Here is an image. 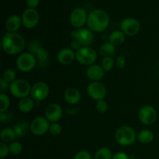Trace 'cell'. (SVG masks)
<instances>
[{
    "label": "cell",
    "instance_id": "6da1fadb",
    "mask_svg": "<svg viewBox=\"0 0 159 159\" xmlns=\"http://www.w3.org/2000/svg\"><path fill=\"white\" fill-rule=\"evenodd\" d=\"M26 41L23 37L17 33L7 32L2 37V48L9 55L17 54L25 48Z\"/></svg>",
    "mask_w": 159,
    "mask_h": 159
},
{
    "label": "cell",
    "instance_id": "7a4b0ae2",
    "mask_svg": "<svg viewBox=\"0 0 159 159\" xmlns=\"http://www.w3.org/2000/svg\"><path fill=\"white\" fill-rule=\"evenodd\" d=\"M110 24V16L105 10L95 9L89 12L87 26L93 32L100 33L105 30Z\"/></svg>",
    "mask_w": 159,
    "mask_h": 159
},
{
    "label": "cell",
    "instance_id": "3957f363",
    "mask_svg": "<svg viewBox=\"0 0 159 159\" xmlns=\"http://www.w3.org/2000/svg\"><path fill=\"white\" fill-rule=\"evenodd\" d=\"M115 140L122 146H130L137 138L135 130L129 126H122L115 132Z\"/></svg>",
    "mask_w": 159,
    "mask_h": 159
},
{
    "label": "cell",
    "instance_id": "277c9868",
    "mask_svg": "<svg viewBox=\"0 0 159 159\" xmlns=\"http://www.w3.org/2000/svg\"><path fill=\"white\" fill-rule=\"evenodd\" d=\"M31 87L29 82L25 79H16L10 84L9 91L14 97L23 99L30 95Z\"/></svg>",
    "mask_w": 159,
    "mask_h": 159
},
{
    "label": "cell",
    "instance_id": "5b68a950",
    "mask_svg": "<svg viewBox=\"0 0 159 159\" xmlns=\"http://www.w3.org/2000/svg\"><path fill=\"white\" fill-rule=\"evenodd\" d=\"M37 57L30 52H25L18 56L16 61L17 68L23 72L30 71L37 65Z\"/></svg>",
    "mask_w": 159,
    "mask_h": 159
},
{
    "label": "cell",
    "instance_id": "8992f818",
    "mask_svg": "<svg viewBox=\"0 0 159 159\" xmlns=\"http://www.w3.org/2000/svg\"><path fill=\"white\" fill-rule=\"evenodd\" d=\"M75 54L79 63L88 66L93 65L97 59V53L91 47H82L75 51Z\"/></svg>",
    "mask_w": 159,
    "mask_h": 159
},
{
    "label": "cell",
    "instance_id": "52a82bcc",
    "mask_svg": "<svg viewBox=\"0 0 159 159\" xmlns=\"http://www.w3.org/2000/svg\"><path fill=\"white\" fill-rule=\"evenodd\" d=\"M71 36L73 39L78 40L82 47H90L94 40L93 32L89 28H80L72 30Z\"/></svg>",
    "mask_w": 159,
    "mask_h": 159
},
{
    "label": "cell",
    "instance_id": "ba28073f",
    "mask_svg": "<svg viewBox=\"0 0 159 159\" xmlns=\"http://www.w3.org/2000/svg\"><path fill=\"white\" fill-rule=\"evenodd\" d=\"M50 93L49 86L43 82H36L31 87L30 96L34 100L40 102L48 98Z\"/></svg>",
    "mask_w": 159,
    "mask_h": 159
},
{
    "label": "cell",
    "instance_id": "9c48e42d",
    "mask_svg": "<svg viewBox=\"0 0 159 159\" xmlns=\"http://www.w3.org/2000/svg\"><path fill=\"white\" fill-rule=\"evenodd\" d=\"M87 16L86 11L83 8H76L71 12L70 16V23L71 26L75 29L82 28L87 23Z\"/></svg>",
    "mask_w": 159,
    "mask_h": 159
},
{
    "label": "cell",
    "instance_id": "30bf717a",
    "mask_svg": "<svg viewBox=\"0 0 159 159\" xmlns=\"http://www.w3.org/2000/svg\"><path fill=\"white\" fill-rule=\"evenodd\" d=\"M138 117L144 125H152L157 119V111L152 106L145 105L139 110Z\"/></svg>",
    "mask_w": 159,
    "mask_h": 159
},
{
    "label": "cell",
    "instance_id": "8fae6325",
    "mask_svg": "<svg viewBox=\"0 0 159 159\" xmlns=\"http://www.w3.org/2000/svg\"><path fill=\"white\" fill-rule=\"evenodd\" d=\"M141 29V25L139 21L135 18L129 17L126 18L121 22L120 30L125 35L127 36H135Z\"/></svg>",
    "mask_w": 159,
    "mask_h": 159
},
{
    "label": "cell",
    "instance_id": "7c38bea8",
    "mask_svg": "<svg viewBox=\"0 0 159 159\" xmlns=\"http://www.w3.org/2000/svg\"><path fill=\"white\" fill-rule=\"evenodd\" d=\"M87 93L93 99L96 101L104 99L107 96L106 86L100 82H92L87 86Z\"/></svg>",
    "mask_w": 159,
    "mask_h": 159
},
{
    "label": "cell",
    "instance_id": "4fadbf2b",
    "mask_svg": "<svg viewBox=\"0 0 159 159\" xmlns=\"http://www.w3.org/2000/svg\"><path fill=\"white\" fill-rule=\"evenodd\" d=\"M50 125V122L47 118L39 116L31 122L30 130L36 136H41L49 130Z\"/></svg>",
    "mask_w": 159,
    "mask_h": 159
},
{
    "label": "cell",
    "instance_id": "5bb4252c",
    "mask_svg": "<svg viewBox=\"0 0 159 159\" xmlns=\"http://www.w3.org/2000/svg\"><path fill=\"white\" fill-rule=\"evenodd\" d=\"M21 18L23 26L27 29H32L38 24L40 16L35 9L28 8L23 12Z\"/></svg>",
    "mask_w": 159,
    "mask_h": 159
},
{
    "label": "cell",
    "instance_id": "9a60e30c",
    "mask_svg": "<svg viewBox=\"0 0 159 159\" xmlns=\"http://www.w3.org/2000/svg\"><path fill=\"white\" fill-rule=\"evenodd\" d=\"M63 110L61 107L57 103H51L47 107L45 116L51 123H57L62 117Z\"/></svg>",
    "mask_w": 159,
    "mask_h": 159
},
{
    "label": "cell",
    "instance_id": "2e32d148",
    "mask_svg": "<svg viewBox=\"0 0 159 159\" xmlns=\"http://www.w3.org/2000/svg\"><path fill=\"white\" fill-rule=\"evenodd\" d=\"M85 73H86L87 78L90 79L92 82H99L104 78L106 71H104L101 65L93 64L88 66Z\"/></svg>",
    "mask_w": 159,
    "mask_h": 159
},
{
    "label": "cell",
    "instance_id": "e0dca14e",
    "mask_svg": "<svg viewBox=\"0 0 159 159\" xmlns=\"http://www.w3.org/2000/svg\"><path fill=\"white\" fill-rule=\"evenodd\" d=\"M75 58V51L71 48H63L57 54V61H58L59 63L64 65H70L74 61Z\"/></svg>",
    "mask_w": 159,
    "mask_h": 159
},
{
    "label": "cell",
    "instance_id": "ac0fdd59",
    "mask_svg": "<svg viewBox=\"0 0 159 159\" xmlns=\"http://www.w3.org/2000/svg\"><path fill=\"white\" fill-rule=\"evenodd\" d=\"M65 100L71 105L78 104L81 100V93L79 89L74 87H69L64 93Z\"/></svg>",
    "mask_w": 159,
    "mask_h": 159
},
{
    "label": "cell",
    "instance_id": "d6986e66",
    "mask_svg": "<svg viewBox=\"0 0 159 159\" xmlns=\"http://www.w3.org/2000/svg\"><path fill=\"white\" fill-rule=\"evenodd\" d=\"M23 24L22 18L17 15H12L7 19L6 22V29L8 32L16 33Z\"/></svg>",
    "mask_w": 159,
    "mask_h": 159
},
{
    "label": "cell",
    "instance_id": "ffe728a7",
    "mask_svg": "<svg viewBox=\"0 0 159 159\" xmlns=\"http://www.w3.org/2000/svg\"><path fill=\"white\" fill-rule=\"evenodd\" d=\"M34 107V102L32 98L26 97L20 99L18 103V108L22 113H28L33 110Z\"/></svg>",
    "mask_w": 159,
    "mask_h": 159
},
{
    "label": "cell",
    "instance_id": "44dd1931",
    "mask_svg": "<svg viewBox=\"0 0 159 159\" xmlns=\"http://www.w3.org/2000/svg\"><path fill=\"white\" fill-rule=\"evenodd\" d=\"M125 34L121 30H115L110 34L109 37V41L114 46H120L125 41Z\"/></svg>",
    "mask_w": 159,
    "mask_h": 159
},
{
    "label": "cell",
    "instance_id": "7402d4cb",
    "mask_svg": "<svg viewBox=\"0 0 159 159\" xmlns=\"http://www.w3.org/2000/svg\"><path fill=\"white\" fill-rule=\"evenodd\" d=\"M13 130L16 138H22L27 134L29 130H30V125L26 121H20L14 126Z\"/></svg>",
    "mask_w": 159,
    "mask_h": 159
},
{
    "label": "cell",
    "instance_id": "603a6c76",
    "mask_svg": "<svg viewBox=\"0 0 159 159\" xmlns=\"http://www.w3.org/2000/svg\"><path fill=\"white\" fill-rule=\"evenodd\" d=\"M16 138L15 131L12 128L10 127H6L2 129L0 133V138L1 141L5 143H11L14 141V140Z\"/></svg>",
    "mask_w": 159,
    "mask_h": 159
},
{
    "label": "cell",
    "instance_id": "cb8c5ba5",
    "mask_svg": "<svg viewBox=\"0 0 159 159\" xmlns=\"http://www.w3.org/2000/svg\"><path fill=\"white\" fill-rule=\"evenodd\" d=\"M137 138L142 144H150L154 140V134L150 130L144 129L138 133V134L137 135Z\"/></svg>",
    "mask_w": 159,
    "mask_h": 159
},
{
    "label": "cell",
    "instance_id": "d4e9b609",
    "mask_svg": "<svg viewBox=\"0 0 159 159\" xmlns=\"http://www.w3.org/2000/svg\"><path fill=\"white\" fill-rule=\"evenodd\" d=\"M116 53V46L112 44L110 41L104 42L100 48V54L103 57H111Z\"/></svg>",
    "mask_w": 159,
    "mask_h": 159
},
{
    "label": "cell",
    "instance_id": "484cf974",
    "mask_svg": "<svg viewBox=\"0 0 159 159\" xmlns=\"http://www.w3.org/2000/svg\"><path fill=\"white\" fill-rule=\"evenodd\" d=\"M111 150L107 147L99 148L95 154V159H113Z\"/></svg>",
    "mask_w": 159,
    "mask_h": 159
},
{
    "label": "cell",
    "instance_id": "4316f807",
    "mask_svg": "<svg viewBox=\"0 0 159 159\" xmlns=\"http://www.w3.org/2000/svg\"><path fill=\"white\" fill-rule=\"evenodd\" d=\"M43 49L42 47L41 42L37 39H33L28 43V50H29L30 53L33 54L34 55H37V53Z\"/></svg>",
    "mask_w": 159,
    "mask_h": 159
},
{
    "label": "cell",
    "instance_id": "83f0119b",
    "mask_svg": "<svg viewBox=\"0 0 159 159\" xmlns=\"http://www.w3.org/2000/svg\"><path fill=\"white\" fill-rule=\"evenodd\" d=\"M36 57H37L39 65L42 67H44L46 64L48 63V60H49V54H48V51L43 48L37 53Z\"/></svg>",
    "mask_w": 159,
    "mask_h": 159
},
{
    "label": "cell",
    "instance_id": "f1b7e54d",
    "mask_svg": "<svg viewBox=\"0 0 159 159\" xmlns=\"http://www.w3.org/2000/svg\"><path fill=\"white\" fill-rule=\"evenodd\" d=\"M10 105V100L9 96L5 93H1L0 95V113L6 112Z\"/></svg>",
    "mask_w": 159,
    "mask_h": 159
},
{
    "label": "cell",
    "instance_id": "f546056e",
    "mask_svg": "<svg viewBox=\"0 0 159 159\" xmlns=\"http://www.w3.org/2000/svg\"><path fill=\"white\" fill-rule=\"evenodd\" d=\"M101 66L105 71H110L114 67V61L111 57H105L102 58Z\"/></svg>",
    "mask_w": 159,
    "mask_h": 159
},
{
    "label": "cell",
    "instance_id": "4dcf8cb0",
    "mask_svg": "<svg viewBox=\"0 0 159 159\" xmlns=\"http://www.w3.org/2000/svg\"><path fill=\"white\" fill-rule=\"evenodd\" d=\"M2 78L6 81V82H8L9 84H11L16 80V74L14 70L9 68V69L5 70L4 72H3Z\"/></svg>",
    "mask_w": 159,
    "mask_h": 159
},
{
    "label": "cell",
    "instance_id": "1f68e13d",
    "mask_svg": "<svg viewBox=\"0 0 159 159\" xmlns=\"http://www.w3.org/2000/svg\"><path fill=\"white\" fill-rule=\"evenodd\" d=\"M9 152L12 155H19L23 151V145L19 141H12L9 144Z\"/></svg>",
    "mask_w": 159,
    "mask_h": 159
},
{
    "label": "cell",
    "instance_id": "d6a6232c",
    "mask_svg": "<svg viewBox=\"0 0 159 159\" xmlns=\"http://www.w3.org/2000/svg\"><path fill=\"white\" fill-rule=\"evenodd\" d=\"M96 110H97L99 113H104L107 111V110H108V103H107V101L104 100V99L96 101Z\"/></svg>",
    "mask_w": 159,
    "mask_h": 159
},
{
    "label": "cell",
    "instance_id": "836d02e7",
    "mask_svg": "<svg viewBox=\"0 0 159 159\" xmlns=\"http://www.w3.org/2000/svg\"><path fill=\"white\" fill-rule=\"evenodd\" d=\"M50 133L54 136L59 135L62 131V127L57 123H51L49 128Z\"/></svg>",
    "mask_w": 159,
    "mask_h": 159
},
{
    "label": "cell",
    "instance_id": "e575fe53",
    "mask_svg": "<svg viewBox=\"0 0 159 159\" xmlns=\"http://www.w3.org/2000/svg\"><path fill=\"white\" fill-rule=\"evenodd\" d=\"M9 153H10L9 146L6 144V143L1 141L0 142V158H4L9 155Z\"/></svg>",
    "mask_w": 159,
    "mask_h": 159
},
{
    "label": "cell",
    "instance_id": "d590c367",
    "mask_svg": "<svg viewBox=\"0 0 159 159\" xmlns=\"http://www.w3.org/2000/svg\"><path fill=\"white\" fill-rule=\"evenodd\" d=\"M73 159H92V155L87 151H81L75 155Z\"/></svg>",
    "mask_w": 159,
    "mask_h": 159
},
{
    "label": "cell",
    "instance_id": "8d00e7d4",
    "mask_svg": "<svg viewBox=\"0 0 159 159\" xmlns=\"http://www.w3.org/2000/svg\"><path fill=\"white\" fill-rule=\"evenodd\" d=\"M116 65L119 68L123 69V68H125L126 66V58L124 56L120 55L118 56L117 58H116Z\"/></svg>",
    "mask_w": 159,
    "mask_h": 159
},
{
    "label": "cell",
    "instance_id": "74e56055",
    "mask_svg": "<svg viewBox=\"0 0 159 159\" xmlns=\"http://www.w3.org/2000/svg\"><path fill=\"white\" fill-rule=\"evenodd\" d=\"M9 85H10V84L6 82L3 78L0 79V91L2 93H4V92L6 91L8 89H9Z\"/></svg>",
    "mask_w": 159,
    "mask_h": 159
},
{
    "label": "cell",
    "instance_id": "f35d334b",
    "mask_svg": "<svg viewBox=\"0 0 159 159\" xmlns=\"http://www.w3.org/2000/svg\"><path fill=\"white\" fill-rule=\"evenodd\" d=\"M11 117H12L11 113H8L7 111L3 112V113H0V121H1L2 123L8 122V121H9V120L11 119Z\"/></svg>",
    "mask_w": 159,
    "mask_h": 159
},
{
    "label": "cell",
    "instance_id": "ab89813d",
    "mask_svg": "<svg viewBox=\"0 0 159 159\" xmlns=\"http://www.w3.org/2000/svg\"><path fill=\"white\" fill-rule=\"evenodd\" d=\"M71 49L74 50V51H77L78 50H79L80 48H82V44H81L80 42L78 40H75V39H73V40L71 41Z\"/></svg>",
    "mask_w": 159,
    "mask_h": 159
},
{
    "label": "cell",
    "instance_id": "60d3db41",
    "mask_svg": "<svg viewBox=\"0 0 159 159\" xmlns=\"http://www.w3.org/2000/svg\"><path fill=\"white\" fill-rule=\"evenodd\" d=\"M26 3H27L28 7L30 9H35L37 7L40 3V0H26Z\"/></svg>",
    "mask_w": 159,
    "mask_h": 159
},
{
    "label": "cell",
    "instance_id": "b9f144b4",
    "mask_svg": "<svg viewBox=\"0 0 159 159\" xmlns=\"http://www.w3.org/2000/svg\"><path fill=\"white\" fill-rule=\"evenodd\" d=\"M113 159H130L128 155L124 152H117L115 155H113Z\"/></svg>",
    "mask_w": 159,
    "mask_h": 159
}]
</instances>
